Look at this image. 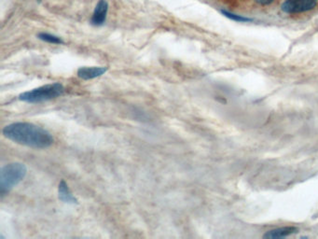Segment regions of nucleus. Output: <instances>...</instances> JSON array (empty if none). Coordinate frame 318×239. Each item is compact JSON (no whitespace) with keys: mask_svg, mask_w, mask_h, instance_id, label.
Wrapping results in <instances>:
<instances>
[{"mask_svg":"<svg viewBox=\"0 0 318 239\" xmlns=\"http://www.w3.org/2000/svg\"><path fill=\"white\" fill-rule=\"evenodd\" d=\"M108 70V68L104 66H83L78 70V76L84 80H89L104 75Z\"/></svg>","mask_w":318,"mask_h":239,"instance_id":"obj_5","label":"nucleus"},{"mask_svg":"<svg viewBox=\"0 0 318 239\" xmlns=\"http://www.w3.org/2000/svg\"><path fill=\"white\" fill-rule=\"evenodd\" d=\"M298 232L297 228L295 227H281L270 230L269 232H266L263 236V238L266 239H279L284 238L286 236H290L291 234Z\"/></svg>","mask_w":318,"mask_h":239,"instance_id":"obj_7","label":"nucleus"},{"mask_svg":"<svg viewBox=\"0 0 318 239\" xmlns=\"http://www.w3.org/2000/svg\"><path fill=\"white\" fill-rule=\"evenodd\" d=\"M38 38H40L43 42H46L52 43V44H62V40L59 38V36H56L54 35H52V34H48V33H40L38 35Z\"/></svg>","mask_w":318,"mask_h":239,"instance_id":"obj_9","label":"nucleus"},{"mask_svg":"<svg viewBox=\"0 0 318 239\" xmlns=\"http://www.w3.org/2000/svg\"><path fill=\"white\" fill-rule=\"evenodd\" d=\"M26 166L21 162H10L2 166L0 170V194H7L26 178Z\"/></svg>","mask_w":318,"mask_h":239,"instance_id":"obj_2","label":"nucleus"},{"mask_svg":"<svg viewBox=\"0 0 318 239\" xmlns=\"http://www.w3.org/2000/svg\"><path fill=\"white\" fill-rule=\"evenodd\" d=\"M318 0H286L282 5L286 14H302L314 8Z\"/></svg>","mask_w":318,"mask_h":239,"instance_id":"obj_4","label":"nucleus"},{"mask_svg":"<svg viewBox=\"0 0 318 239\" xmlns=\"http://www.w3.org/2000/svg\"><path fill=\"white\" fill-rule=\"evenodd\" d=\"M108 10V5L106 0H100L96 5V8L94 10V12L92 17V24L94 26H102L106 22V14Z\"/></svg>","mask_w":318,"mask_h":239,"instance_id":"obj_6","label":"nucleus"},{"mask_svg":"<svg viewBox=\"0 0 318 239\" xmlns=\"http://www.w3.org/2000/svg\"><path fill=\"white\" fill-rule=\"evenodd\" d=\"M58 194H59V199L66 203V204H78V200L76 197L73 196L71 190L68 188V185L66 183L64 180H62L59 183L58 187Z\"/></svg>","mask_w":318,"mask_h":239,"instance_id":"obj_8","label":"nucleus"},{"mask_svg":"<svg viewBox=\"0 0 318 239\" xmlns=\"http://www.w3.org/2000/svg\"><path fill=\"white\" fill-rule=\"evenodd\" d=\"M274 1V0H256V2L258 4L262 5V6L270 5V3H272Z\"/></svg>","mask_w":318,"mask_h":239,"instance_id":"obj_11","label":"nucleus"},{"mask_svg":"<svg viewBox=\"0 0 318 239\" xmlns=\"http://www.w3.org/2000/svg\"><path fill=\"white\" fill-rule=\"evenodd\" d=\"M223 14L225 15L226 17H228L230 19H232V20H234V21L236 22H250L251 21V19H249V18H246V17H242V16H240V15L234 14H232V12H226V10H222V12Z\"/></svg>","mask_w":318,"mask_h":239,"instance_id":"obj_10","label":"nucleus"},{"mask_svg":"<svg viewBox=\"0 0 318 239\" xmlns=\"http://www.w3.org/2000/svg\"><path fill=\"white\" fill-rule=\"evenodd\" d=\"M10 140L34 148H46L54 144V138L47 130L30 122H14L3 129Z\"/></svg>","mask_w":318,"mask_h":239,"instance_id":"obj_1","label":"nucleus"},{"mask_svg":"<svg viewBox=\"0 0 318 239\" xmlns=\"http://www.w3.org/2000/svg\"><path fill=\"white\" fill-rule=\"evenodd\" d=\"M64 91L66 89L62 84L56 82L43 85L31 91L24 92L19 96V99L22 102H26L30 104L42 103L44 101H48L62 96L64 94Z\"/></svg>","mask_w":318,"mask_h":239,"instance_id":"obj_3","label":"nucleus"}]
</instances>
